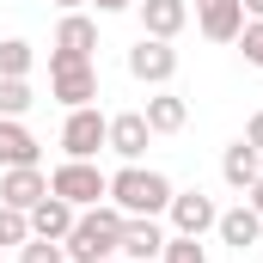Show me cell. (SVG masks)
<instances>
[{
	"label": "cell",
	"mask_w": 263,
	"mask_h": 263,
	"mask_svg": "<svg viewBox=\"0 0 263 263\" xmlns=\"http://www.w3.org/2000/svg\"><path fill=\"white\" fill-rule=\"evenodd\" d=\"M141 117H147V129H153V135H178L184 123H190V104H184L178 92H165V86H159V92L147 98V110H141Z\"/></svg>",
	"instance_id": "cell-17"
},
{
	"label": "cell",
	"mask_w": 263,
	"mask_h": 263,
	"mask_svg": "<svg viewBox=\"0 0 263 263\" xmlns=\"http://www.w3.org/2000/svg\"><path fill=\"white\" fill-rule=\"evenodd\" d=\"M220 178H227V190H239V196H245V190H251V184L263 178V153L251 147V141H245V135H239V141L220 153Z\"/></svg>",
	"instance_id": "cell-14"
},
{
	"label": "cell",
	"mask_w": 263,
	"mask_h": 263,
	"mask_svg": "<svg viewBox=\"0 0 263 263\" xmlns=\"http://www.w3.org/2000/svg\"><path fill=\"white\" fill-rule=\"evenodd\" d=\"M245 6V18H263V0H239Z\"/></svg>",
	"instance_id": "cell-28"
},
{
	"label": "cell",
	"mask_w": 263,
	"mask_h": 263,
	"mask_svg": "<svg viewBox=\"0 0 263 263\" xmlns=\"http://www.w3.org/2000/svg\"><path fill=\"white\" fill-rule=\"evenodd\" d=\"M196 31L208 37V43H239L245 6H239V0H196Z\"/></svg>",
	"instance_id": "cell-10"
},
{
	"label": "cell",
	"mask_w": 263,
	"mask_h": 263,
	"mask_svg": "<svg viewBox=\"0 0 263 263\" xmlns=\"http://www.w3.org/2000/svg\"><path fill=\"white\" fill-rule=\"evenodd\" d=\"M129 73L141 86H172V73H178V49L165 43V37H141L129 49Z\"/></svg>",
	"instance_id": "cell-8"
},
{
	"label": "cell",
	"mask_w": 263,
	"mask_h": 263,
	"mask_svg": "<svg viewBox=\"0 0 263 263\" xmlns=\"http://www.w3.org/2000/svg\"><path fill=\"white\" fill-rule=\"evenodd\" d=\"M239 49H245V62L263 73V18H245V31H239Z\"/></svg>",
	"instance_id": "cell-24"
},
{
	"label": "cell",
	"mask_w": 263,
	"mask_h": 263,
	"mask_svg": "<svg viewBox=\"0 0 263 263\" xmlns=\"http://www.w3.org/2000/svg\"><path fill=\"white\" fill-rule=\"evenodd\" d=\"M31 104H37L31 80H6V73H0V117H25Z\"/></svg>",
	"instance_id": "cell-20"
},
{
	"label": "cell",
	"mask_w": 263,
	"mask_h": 263,
	"mask_svg": "<svg viewBox=\"0 0 263 263\" xmlns=\"http://www.w3.org/2000/svg\"><path fill=\"white\" fill-rule=\"evenodd\" d=\"M43 196H49V178H43V165H12V172H0V208H18V214H31Z\"/></svg>",
	"instance_id": "cell-9"
},
{
	"label": "cell",
	"mask_w": 263,
	"mask_h": 263,
	"mask_svg": "<svg viewBox=\"0 0 263 263\" xmlns=\"http://www.w3.org/2000/svg\"><path fill=\"white\" fill-rule=\"evenodd\" d=\"M165 220H172V233H184V239H202V233H214L220 208H214V196H202V190H172V208H165Z\"/></svg>",
	"instance_id": "cell-7"
},
{
	"label": "cell",
	"mask_w": 263,
	"mask_h": 263,
	"mask_svg": "<svg viewBox=\"0 0 263 263\" xmlns=\"http://www.w3.org/2000/svg\"><path fill=\"white\" fill-rule=\"evenodd\" d=\"M92 6H98V12H129L135 0H92Z\"/></svg>",
	"instance_id": "cell-26"
},
{
	"label": "cell",
	"mask_w": 263,
	"mask_h": 263,
	"mask_svg": "<svg viewBox=\"0 0 263 263\" xmlns=\"http://www.w3.org/2000/svg\"><path fill=\"white\" fill-rule=\"evenodd\" d=\"M104 263H129V257H104Z\"/></svg>",
	"instance_id": "cell-30"
},
{
	"label": "cell",
	"mask_w": 263,
	"mask_h": 263,
	"mask_svg": "<svg viewBox=\"0 0 263 263\" xmlns=\"http://www.w3.org/2000/svg\"><path fill=\"white\" fill-rule=\"evenodd\" d=\"M31 67H37V49H31L25 37H6V43H0V73H6V80H31Z\"/></svg>",
	"instance_id": "cell-19"
},
{
	"label": "cell",
	"mask_w": 263,
	"mask_h": 263,
	"mask_svg": "<svg viewBox=\"0 0 263 263\" xmlns=\"http://www.w3.org/2000/svg\"><path fill=\"white\" fill-rule=\"evenodd\" d=\"M245 202H251V208H257V214H263V178H257V184H251V190H245Z\"/></svg>",
	"instance_id": "cell-27"
},
{
	"label": "cell",
	"mask_w": 263,
	"mask_h": 263,
	"mask_svg": "<svg viewBox=\"0 0 263 263\" xmlns=\"http://www.w3.org/2000/svg\"><path fill=\"white\" fill-rule=\"evenodd\" d=\"M104 141H110V117H104L98 104L67 110V123H62V153H67V159H98Z\"/></svg>",
	"instance_id": "cell-5"
},
{
	"label": "cell",
	"mask_w": 263,
	"mask_h": 263,
	"mask_svg": "<svg viewBox=\"0 0 263 263\" xmlns=\"http://www.w3.org/2000/svg\"><path fill=\"white\" fill-rule=\"evenodd\" d=\"M159 263H208V251H202V239L172 233V239H165V251H159Z\"/></svg>",
	"instance_id": "cell-21"
},
{
	"label": "cell",
	"mask_w": 263,
	"mask_h": 263,
	"mask_svg": "<svg viewBox=\"0 0 263 263\" xmlns=\"http://www.w3.org/2000/svg\"><path fill=\"white\" fill-rule=\"evenodd\" d=\"M37 159H43V147H37V135L25 129V117H0V172L37 165Z\"/></svg>",
	"instance_id": "cell-16"
},
{
	"label": "cell",
	"mask_w": 263,
	"mask_h": 263,
	"mask_svg": "<svg viewBox=\"0 0 263 263\" xmlns=\"http://www.w3.org/2000/svg\"><path fill=\"white\" fill-rule=\"evenodd\" d=\"M25 220H31V239H55V245H62L67 233H73V220H80V208H73V202H62L55 190H49V196L37 202Z\"/></svg>",
	"instance_id": "cell-13"
},
{
	"label": "cell",
	"mask_w": 263,
	"mask_h": 263,
	"mask_svg": "<svg viewBox=\"0 0 263 263\" xmlns=\"http://www.w3.org/2000/svg\"><path fill=\"white\" fill-rule=\"evenodd\" d=\"M104 202H117L123 214H165L172 208V178L165 172H153V165H123L117 178H110V196Z\"/></svg>",
	"instance_id": "cell-2"
},
{
	"label": "cell",
	"mask_w": 263,
	"mask_h": 263,
	"mask_svg": "<svg viewBox=\"0 0 263 263\" xmlns=\"http://www.w3.org/2000/svg\"><path fill=\"white\" fill-rule=\"evenodd\" d=\"M49 190L62 202H73V208H92V202L110 196V178L98 172V159H62V165L49 172Z\"/></svg>",
	"instance_id": "cell-4"
},
{
	"label": "cell",
	"mask_w": 263,
	"mask_h": 263,
	"mask_svg": "<svg viewBox=\"0 0 263 263\" xmlns=\"http://www.w3.org/2000/svg\"><path fill=\"white\" fill-rule=\"evenodd\" d=\"M245 141H251V147H257V153H263V110H257V117H251V123H245Z\"/></svg>",
	"instance_id": "cell-25"
},
{
	"label": "cell",
	"mask_w": 263,
	"mask_h": 263,
	"mask_svg": "<svg viewBox=\"0 0 263 263\" xmlns=\"http://www.w3.org/2000/svg\"><path fill=\"white\" fill-rule=\"evenodd\" d=\"M117 239H123V208L117 202H92V208H80L62 251H67V263H104V257H117Z\"/></svg>",
	"instance_id": "cell-1"
},
{
	"label": "cell",
	"mask_w": 263,
	"mask_h": 263,
	"mask_svg": "<svg viewBox=\"0 0 263 263\" xmlns=\"http://www.w3.org/2000/svg\"><path fill=\"white\" fill-rule=\"evenodd\" d=\"M165 239H172V233H165L153 214H123V239H117V257H129V263H159Z\"/></svg>",
	"instance_id": "cell-6"
},
{
	"label": "cell",
	"mask_w": 263,
	"mask_h": 263,
	"mask_svg": "<svg viewBox=\"0 0 263 263\" xmlns=\"http://www.w3.org/2000/svg\"><path fill=\"white\" fill-rule=\"evenodd\" d=\"M135 12H141V37H165V43L190 25V0H135Z\"/></svg>",
	"instance_id": "cell-11"
},
{
	"label": "cell",
	"mask_w": 263,
	"mask_h": 263,
	"mask_svg": "<svg viewBox=\"0 0 263 263\" xmlns=\"http://www.w3.org/2000/svg\"><path fill=\"white\" fill-rule=\"evenodd\" d=\"M55 49L92 62V49H98V18H86V12H62V25H55Z\"/></svg>",
	"instance_id": "cell-18"
},
{
	"label": "cell",
	"mask_w": 263,
	"mask_h": 263,
	"mask_svg": "<svg viewBox=\"0 0 263 263\" xmlns=\"http://www.w3.org/2000/svg\"><path fill=\"white\" fill-rule=\"evenodd\" d=\"M214 233H220V245H233V251H251V245L263 239V214L251 208V202H239V208H220Z\"/></svg>",
	"instance_id": "cell-15"
},
{
	"label": "cell",
	"mask_w": 263,
	"mask_h": 263,
	"mask_svg": "<svg viewBox=\"0 0 263 263\" xmlns=\"http://www.w3.org/2000/svg\"><path fill=\"white\" fill-rule=\"evenodd\" d=\"M147 141H153V129H147V117H141V110H123V117H110V141H104V147H110L123 165H141Z\"/></svg>",
	"instance_id": "cell-12"
},
{
	"label": "cell",
	"mask_w": 263,
	"mask_h": 263,
	"mask_svg": "<svg viewBox=\"0 0 263 263\" xmlns=\"http://www.w3.org/2000/svg\"><path fill=\"white\" fill-rule=\"evenodd\" d=\"M49 98H55V104H67V110L92 104V98H98V67L86 62V55L49 49Z\"/></svg>",
	"instance_id": "cell-3"
},
{
	"label": "cell",
	"mask_w": 263,
	"mask_h": 263,
	"mask_svg": "<svg viewBox=\"0 0 263 263\" xmlns=\"http://www.w3.org/2000/svg\"><path fill=\"white\" fill-rule=\"evenodd\" d=\"M25 239H31V220H25L18 208H0V251H6V245H25Z\"/></svg>",
	"instance_id": "cell-23"
},
{
	"label": "cell",
	"mask_w": 263,
	"mask_h": 263,
	"mask_svg": "<svg viewBox=\"0 0 263 263\" xmlns=\"http://www.w3.org/2000/svg\"><path fill=\"white\" fill-rule=\"evenodd\" d=\"M55 6H62V12H80V0H55Z\"/></svg>",
	"instance_id": "cell-29"
},
{
	"label": "cell",
	"mask_w": 263,
	"mask_h": 263,
	"mask_svg": "<svg viewBox=\"0 0 263 263\" xmlns=\"http://www.w3.org/2000/svg\"><path fill=\"white\" fill-rule=\"evenodd\" d=\"M18 263H67V251L55 239H25V245H18Z\"/></svg>",
	"instance_id": "cell-22"
}]
</instances>
